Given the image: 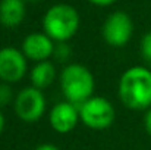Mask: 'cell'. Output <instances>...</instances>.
Listing matches in <instances>:
<instances>
[{
  "label": "cell",
  "mask_w": 151,
  "mask_h": 150,
  "mask_svg": "<svg viewBox=\"0 0 151 150\" xmlns=\"http://www.w3.org/2000/svg\"><path fill=\"white\" fill-rule=\"evenodd\" d=\"M117 96L131 110H148L151 107V69L135 65L128 68L119 78Z\"/></svg>",
  "instance_id": "1"
},
{
  "label": "cell",
  "mask_w": 151,
  "mask_h": 150,
  "mask_svg": "<svg viewBox=\"0 0 151 150\" xmlns=\"http://www.w3.org/2000/svg\"><path fill=\"white\" fill-rule=\"evenodd\" d=\"M59 83L66 101L78 107L94 96V75L82 63H68L59 75Z\"/></svg>",
  "instance_id": "2"
},
{
  "label": "cell",
  "mask_w": 151,
  "mask_h": 150,
  "mask_svg": "<svg viewBox=\"0 0 151 150\" xmlns=\"http://www.w3.org/2000/svg\"><path fill=\"white\" fill-rule=\"evenodd\" d=\"M78 10L66 3H57L43 16V30L54 43H68L79 28Z\"/></svg>",
  "instance_id": "3"
},
{
  "label": "cell",
  "mask_w": 151,
  "mask_h": 150,
  "mask_svg": "<svg viewBox=\"0 0 151 150\" xmlns=\"http://www.w3.org/2000/svg\"><path fill=\"white\" fill-rule=\"evenodd\" d=\"M81 122L94 131H104L111 127L116 118L113 103L106 97L93 96L79 106Z\"/></svg>",
  "instance_id": "4"
},
{
  "label": "cell",
  "mask_w": 151,
  "mask_h": 150,
  "mask_svg": "<svg viewBox=\"0 0 151 150\" xmlns=\"http://www.w3.org/2000/svg\"><path fill=\"white\" fill-rule=\"evenodd\" d=\"M47 109L46 96L41 90L29 86L24 87L21 91L16 93L13 101V110L15 115L27 124H34L40 121Z\"/></svg>",
  "instance_id": "5"
},
{
  "label": "cell",
  "mask_w": 151,
  "mask_h": 150,
  "mask_svg": "<svg viewBox=\"0 0 151 150\" xmlns=\"http://www.w3.org/2000/svg\"><path fill=\"white\" fill-rule=\"evenodd\" d=\"M104 41L111 47H123L129 43L134 34L132 18L122 10L113 12L107 16L101 30Z\"/></svg>",
  "instance_id": "6"
},
{
  "label": "cell",
  "mask_w": 151,
  "mask_h": 150,
  "mask_svg": "<svg viewBox=\"0 0 151 150\" xmlns=\"http://www.w3.org/2000/svg\"><path fill=\"white\" fill-rule=\"evenodd\" d=\"M28 72V59L22 50L6 46L0 49V81L16 84L25 78Z\"/></svg>",
  "instance_id": "7"
},
{
  "label": "cell",
  "mask_w": 151,
  "mask_h": 150,
  "mask_svg": "<svg viewBox=\"0 0 151 150\" xmlns=\"http://www.w3.org/2000/svg\"><path fill=\"white\" fill-rule=\"evenodd\" d=\"M79 121H81L79 107L66 100L56 103L51 107L50 115H49V122H50L51 128L59 134L72 133L76 128Z\"/></svg>",
  "instance_id": "8"
},
{
  "label": "cell",
  "mask_w": 151,
  "mask_h": 150,
  "mask_svg": "<svg viewBox=\"0 0 151 150\" xmlns=\"http://www.w3.org/2000/svg\"><path fill=\"white\" fill-rule=\"evenodd\" d=\"M56 43L46 33H31L28 34L21 44V50L28 60L35 63L50 60L54 51Z\"/></svg>",
  "instance_id": "9"
},
{
  "label": "cell",
  "mask_w": 151,
  "mask_h": 150,
  "mask_svg": "<svg viewBox=\"0 0 151 150\" xmlns=\"http://www.w3.org/2000/svg\"><path fill=\"white\" fill-rule=\"evenodd\" d=\"M27 15L25 0H0V24L6 28L19 27Z\"/></svg>",
  "instance_id": "10"
},
{
  "label": "cell",
  "mask_w": 151,
  "mask_h": 150,
  "mask_svg": "<svg viewBox=\"0 0 151 150\" xmlns=\"http://www.w3.org/2000/svg\"><path fill=\"white\" fill-rule=\"evenodd\" d=\"M56 66L50 60L46 62H38L32 66V69L29 71V80H31V86L38 88V90H44L49 88L51 84L56 81Z\"/></svg>",
  "instance_id": "11"
},
{
  "label": "cell",
  "mask_w": 151,
  "mask_h": 150,
  "mask_svg": "<svg viewBox=\"0 0 151 150\" xmlns=\"http://www.w3.org/2000/svg\"><path fill=\"white\" fill-rule=\"evenodd\" d=\"M139 53L145 65L151 69V31L145 33L139 41Z\"/></svg>",
  "instance_id": "12"
},
{
  "label": "cell",
  "mask_w": 151,
  "mask_h": 150,
  "mask_svg": "<svg viewBox=\"0 0 151 150\" xmlns=\"http://www.w3.org/2000/svg\"><path fill=\"white\" fill-rule=\"evenodd\" d=\"M72 56V47L68 43H56L54 51H53V57L60 62V63H66Z\"/></svg>",
  "instance_id": "13"
},
{
  "label": "cell",
  "mask_w": 151,
  "mask_h": 150,
  "mask_svg": "<svg viewBox=\"0 0 151 150\" xmlns=\"http://www.w3.org/2000/svg\"><path fill=\"white\" fill-rule=\"evenodd\" d=\"M13 101H15V94L12 90V84L0 81V109L6 107L7 104H10Z\"/></svg>",
  "instance_id": "14"
},
{
  "label": "cell",
  "mask_w": 151,
  "mask_h": 150,
  "mask_svg": "<svg viewBox=\"0 0 151 150\" xmlns=\"http://www.w3.org/2000/svg\"><path fill=\"white\" fill-rule=\"evenodd\" d=\"M144 128H145L147 134L151 136V107L148 110H145V115H144Z\"/></svg>",
  "instance_id": "15"
},
{
  "label": "cell",
  "mask_w": 151,
  "mask_h": 150,
  "mask_svg": "<svg viewBox=\"0 0 151 150\" xmlns=\"http://www.w3.org/2000/svg\"><path fill=\"white\" fill-rule=\"evenodd\" d=\"M93 4H96V6H100V7H106V6H110V4H113L114 1H117V0H90Z\"/></svg>",
  "instance_id": "16"
},
{
  "label": "cell",
  "mask_w": 151,
  "mask_h": 150,
  "mask_svg": "<svg viewBox=\"0 0 151 150\" xmlns=\"http://www.w3.org/2000/svg\"><path fill=\"white\" fill-rule=\"evenodd\" d=\"M34 150H60L57 146H54V144H51V143H43V144H40V146H37Z\"/></svg>",
  "instance_id": "17"
},
{
  "label": "cell",
  "mask_w": 151,
  "mask_h": 150,
  "mask_svg": "<svg viewBox=\"0 0 151 150\" xmlns=\"http://www.w3.org/2000/svg\"><path fill=\"white\" fill-rule=\"evenodd\" d=\"M4 125H6V119H4L3 112L0 110V136H1V134H3V131H4Z\"/></svg>",
  "instance_id": "18"
},
{
  "label": "cell",
  "mask_w": 151,
  "mask_h": 150,
  "mask_svg": "<svg viewBox=\"0 0 151 150\" xmlns=\"http://www.w3.org/2000/svg\"><path fill=\"white\" fill-rule=\"evenodd\" d=\"M25 1H28V3H38V1H41V0H25Z\"/></svg>",
  "instance_id": "19"
}]
</instances>
